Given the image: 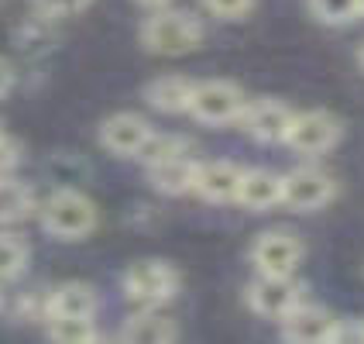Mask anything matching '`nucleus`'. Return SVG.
Returning a JSON list of instances; mask_svg holds the SVG:
<instances>
[{
	"instance_id": "nucleus-1",
	"label": "nucleus",
	"mask_w": 364,
	"mask_h": 344,
	"mask_svg": "<svg viewBox=\"0 0 364 344\" xmlns=\"http://www.w3.org/2000/svg\"><path fill=\"white\" fill-rule=\"evenodd\" d=\"M141 45L151 56H165V59H179L196 52L206 38V28L196 14L189 11H172V7H159L151 11V18L141 21V31H138Z\"/></svg>"
},
{
	"instance_id": "nucleus-2",
	"label": "nucleus",
	"mask_w": 364,
	"mask_h": 344,
	"mask_svg": "<svg viewBox=\"0 0 364 344\" xmlns=\"http://www.w3.org/2000/svg\"><path fill=\"white\" fill-rule=\"evenodd\" d=\"M100 214L97 203L80 189H55L41 203V227L59 241H82L97 231Z\"/></svg>"
},
{
	"instance_id": "nucleus-3",
	"label": "nucleus",
	"mask_w": 364,
	"mask_h": 344,
	"mask_svg": "<svg viewBox=\"0 0 364 344\" xmlns=\"http://www.w3.org/2000/svg\"><path fill=\"white\" fill-rule=\"evenodd\" d=\"M182 286L179 269L162 259H141L124 272V293L138 306H162L168 303Z\"/></svg>"
},
{
	"instance_id": "nucleus-4",
	"label": "nucleus",
	"mask_w": 364,
	"mask_h": 344,
	"mask_svg": "<svg viewBox=\"0 0 364 344\" xmlns=\"http://www.w3.org/2000/svg\"><path fill=\"white\" fill-rule=\"evenodd\" d=\"M344 138V124L337 114L330 110H303V114H292V124H289V135L285 142L296 155L303 159H320L326 152H333Z\"/></svg>"
},
{
	"instance_id": "nucleus-5",
	"label": "nucleus",
	"mask_w": 364,
	"mask_h": 344,
	"mask_svg": "<svg viewBox=\"0 0 364 344\" xmlns=\"http://www.w3.org/2000/svg\"><path fill=\"white\" fill-rule=\"evenodd\" d=\"M341 182L320 165H299L282 176V203L296 214H313L337 200Z\"/></svg>"
},
{
	"instance_id": "nucleus-6",
	"label": "nucleus",
	"mask_w": 364,
	"mask_h": 344,
	"mask_svg": "<svg viewBox=\"0 0 364 344\" xmlns=\"http://www.w3.org/2000/svg\"><path fill=\"white\" fill-rule=\"evenodd\" d=\"M244 103V90L230 80H203L193 86V97H189V118H196L200 124H234L241 118Z\"/></svg>"
},
{
	"instance_id": "nucleus-7",
	"label": "nucleus",
	"mask_w": 364,
	"mask_h": 344,
	"mask_svg": "<svg viewBox=\"0 0 364 344\" xmlns=\"http://www.w3.org/2000/svg\"><path fill=\"white\" fill-rule=\"evenodd\" d=\"M303 259H306L303 238L285 231V227L262 231L255 238V244H251V265L258 269V276H296Z\"/></svg>"
},
{
	"instance_id": "nucleus-8",
	"label": "nucleus",
	"mask_w": 364,
	"mask_h": 344,
	"mask_svg": "<svg viewBox=\"0 0 364 344\" xmlns=\"http://www.w3.org/2000/svg\"><path fill=\"white\" fill-rule=\"evenodd\" d=\"M306 300V286L296 283V276H258L244 289V303L251 313L268 317V320H282L292 306Z\"/></svg>"
},
{
	"instance_id": "nucleus-9",
	"label": "nucleus",
	"mask_w": 364,
	"mask_h": 344,
	"mask_svg": "<svg viewBox=\"0 0 364 344\" xmlns=\"http://www.w3.org/2000/svg\"><path fill=\"white\" fill-rule=\"evenodd\" d=\"M237 124L258 145H282L289 135V124H292V107L275 97H258V100L244 103Z\"/></svg>"
},
{
	"instance_id": "nucleus-10",
	"label": "nucleus",
	"mask_w": 364,
	"mask_h": 344,
	"mask_svg": "<svg viewBox=\"0 0 364 344\" xmlns=\"http://www.w3.org/2000/svg\"><path fill=\"white\" fill-rule=\"evenodd\" d=\"M279 324H282L285 341H292V344H323V341H330L337 317H333L326 306L303 300L299 306H292Z\"/></svg>"
},
{
	"instance_id": "nucleus-11",
	"label": "nucleus",
	"mask_w": 364,
	"mask_h": 344,
	"mask_svg": "<svg viewBox=\"0 0 364 344\" xmlns=\"http://www.w3.org/2000/svg\"><path fill=\"white\" fill-rule=\"evenodd\" d=\"M244 165L230 159H213V162H196L193 176V193L203 197L206 203H234L237 200V186H241Z\"/></svg>"
},
{
	"instance_id": "nucleus-12",
	"label": "nucleus",
	"mask_w": 364,
	"mask_h": 344,
	"mask_svg": "<svg viewBox=\"0 0 364 344\" xmlns=\"http://www.w3.org/2000/svg\"><path fill=\"white\" fill-rule=\"evenodd\" d=\"M148 135H151V124L144 121L141 114H131V110L110 114L100 124V145L110 155H121V159H134L138 148L148 142Z\"/></svg>"
},
{
	"instance_id": "nucleus-13",
	"label": "nucleus",
	"mask_w": 364,
	"mask_h": 344,
	"mask_svg": "<svg viewBox=\"0 0 364 344\" xmlns=\"http://www.w3.org/2000/svg\"><path fill=\"white\" fill-rule=\"evenodd\" d=\"M100 306V296L90 283H59L45 293V320L48 317H93Z\"/></svg>"
},
{
	"instance_id": "nucleus-14",
	"label": "nucleus",
	"mask_w": 364,
	"mask_h": 344,
	"mask_svg": "<svg viewBox=\"0 0 364 344\" xmlns=\"http://www.w3.org/2000/svg\"><path fill=\"white\" fill-rule=\"evenodd\" d=\"M244 210L251 214H262L282 203V172H272V169H244L241 186H237V200Z\"/></svg>"
},
{
	"instance_id": "nucleus-15",
	"label": "nucleus",
	"mask_w": 364,
	"mask_h": 344,
	"mask_svg": "<svg viewBox=\"0 0 364 344\" xmlns=\"http://www.w3.org/2000/svg\"><path fill=\"white\" fill-rule=\"evenodd\" d=\"M193 86L196 83L189 76H179V73H165V76H155V80L144 83L141 97L151 110L159 114H186L189 110V97H193Z\"/></svg>"
},
{
	"instance_id": "nucleus-16",
	"label": "nucleus",
	"mask_w": 364,
	"mask_h": 344,
	"mask_svg": "<svg viewBox=\"0 0 364 344\" xmlns=\"http://www.w3.org/2000/svg\"><path fill=\"white\" fill-rule=\"evenodd\" d=\"M121 341L131 344H168L179 341V327L172 317L159 313V306H144L141 313L127 317V324L121 330Z\"/></svg>"
},
{
	"instance_id": "nucleus-17",
	"label": "nucleus",
	"mask_w": 364,
	"mask_h": 344,
	"mask_svg": "<svg viewBox=\"0 0 364 344\" xmlns=\"http://www.w3.org/2000/svg\"><path fill=\"white\" fill-rule=\"evenodd\" d=\"M144 169H148L151 189H159L165 197H186V193H193L196 159H189V155H172V159H162V162L144 165Z\"/></svg>"
},
{
	"instance_id": "nucleus-18",
	"label": "nucleus",
	"mask_w": 364,
	"mask_h": 344,
	"mask_svg": "<svg viewBox=\"0 0 364 344\" xmlns=\"http://www.w3.org/2000/svg\"><path fill=\"white\" fill-rule=\"evenodd\" d=\"M35 210V193L31 186L11 179V176H0V227L4 224H18Z\"/></svg>"
},
{
	"instance_id": "nucleus-19",
	"label": "nucleus",
	"mask_w": 364,
	"mask_h": 344,
	"mask_svg": "<svg viewBox=\"0 0 364 344\" xmlns=\"http://www.w3.org/2000/svg\"><path fill=\"white\" fill-rule=\"evenodd\" d=\"M48 338L59 344H90L100 341L93 317H48Z\"/></svg>"
},
{
	"instance_id": "nucleus-20",
	"label": "nucleus",
	"mask_w": 364,
	"mask_h": 344,
	"mask_svg": "<svg viewBox=\"0 0 364 344\" xmlns=\"http://www.w3.org/2000/svg\"><path fill=\"white\" fill-rule=\"evenodd\" d=\"M189 148L193 145L186 142L182 135H148V142L138 148V162L141 165H155V162H162V159H172V155H189Z\"/></svg>"
},
{
	"instance_id": "nucleus-21",
	"label": "nucleus",
	"mask_w": 364,
	"mask_h": 344,
	"mask_svg": "<svg viewBox=\"0 0 364 344\" xmlns=\"http://www.w3.org/2000/svg\"><path fill=\"white\" fill-rule=\"evenodd\" d=\"M28 259H31L28 244L21 241L18 234L0 231V283H14L21 272L28 269Z\"/></svg>"
},
{
	"instance_id": "nucleus-22",
	"label": "nucleus",
	"mask_w": 364,
	"mask_h": 344,
	"mask_svg": "<svg viewBox=\"0 0 364 344\" xmlns=\"http://www.w3.org/2000/svg\"><path fill=\"white\" fill-rule=\"evenodd\" d=\"M309 4V14L320 21V24H350L358 18V0H306Z\"/></svg>"
},
{
	"instance_id": "nucleus-23",
	"label": "nucleus",
	"mask_w": 364,
	"mask_h": 344,
	"mask_svg": "<svg viewBox=\"0 0 364 344\" xmlns=\"http://www.w3.org/2000/svg\"><path fill=\"white\" fill-rule=\"evenodd\" d=\"M255 4L258 0H203L206 14H213V18H220V21H244L255 11Z\"/></svg>"
},
{
	"instance_id": "nucleus-24",
	"label": "nucleus",
	"mask_w": 364,
	"mask_h": 344,
	"mask_svg": "<svg viewBox=\"0 0 364 344\" xmlns=\"http://www.w3.org/2000/svg\"><path fill=\"white\" fill-rule=\"evenodd\" d=\"M93 0H35L38 14L45 18H73V14H82Z\"/></svg>"
},
{
	"instance_id": "nucleus-25",
	"label": "nucleus",
	"mask_w": 364,
	"mask_h": 344,
	"mask_svg": "<svg viewBox=\"0 0 364 344\" xmlns=\"http://www.w3.org/2000/svg\"><path fill=\"white\" fill-rule=\"evenodd\" d=\"M18 165H21V142L4 131L0 135V176H11Z\"/></svg>"
},
{
	"instance_id": "nucleus-26",
	"label": "nucleus",
	"mask_w": 364,
	"mask_h": 344,
	"mask_svg": "<svg viewBox=\"0 0 364 344\" xmlns=\"http://www.w3.org/2000/svg\"><path fill=\"white\" fill-rule=\"evenodd\" d=\"M330 341H361L364 344V320H337Z\"/></svg>"
},
{
	"instance_id": "nucleus-27",
	"label": "nucleus",
	"mask_w": 364,
	"mask_h": 344,
	"mask_svg": "<svg viewBox=\"0 0 364 344\" xmlns=\"http://www.w3.org/2000/svg\"><path fill=\"white\" fill-rule=\"evenodd\" d=\"M14 83H18V73H14V66L7 59H0V97H7L11 90H14Z\"/></svg>"
},
{
	"instance_id": "nucleus-28",
	"label": "nucleus",
	"mask_w": 364,
	"mask_h": 344,
	"mask_svg": "<svg viewBox=\"0 0 364 344\" xmlns=\"http://www.w3.org/2000/svg\"><path fill=\"white\" fill-rule=\"evenodd\" d=\"M141 7H148V11H159V7H168L172 0H138Z\"/></svg>"
},
{
	"instance_id": "nucleus-29",
	"label": "nucleus",
	"mask_w": 364,
	"mask_h": 344,
	"mask_svg": "<svg viewBox=\"0 0 364 344\" xmlns=\"http://www.w3.org/2000/svg\"><path fill=\"white\" fill-rule=\"evenodd\" d=\"M358 66H361V73H364V45L358 48Z\"/></svg>"
},
{
	"instance_id": "nucleus-30",
	"label": "nucleus",
	"mask_w": 364,
	"mask_h": 344,
	"mask_svg": "<svg viewBox=\"0 0 364 344\" xmlns=\"http://www.w3.org/2000/svg\"><path fill=\"white\" fill-rule=\"evenodd\" d=\"M358 14H364V0H358Z\"/></svg>"
},
{
	"instance_id": "nucleus-31",
	"label": "nucleus",
	"mask_w": 364,
	"mask_h": 344,
	"mask_svg": "<svg viewBox=\"0 0 364 344\" xmlns=\"http://www.w3.org/2000/svg\"><path fill=\"white\" fill-rule=\"evenodd\" d=\"M0 135H4V127H0Z\"/></svg>"
}]
</instances>
